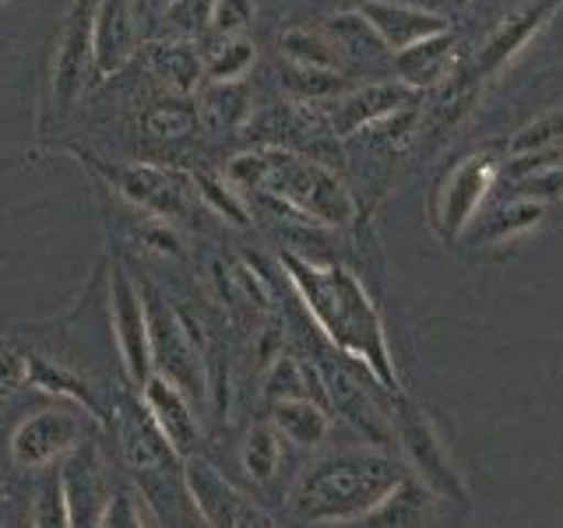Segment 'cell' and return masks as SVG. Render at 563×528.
Masks as SVG:
<instances>
[{"label":"cell","mask_w":563,"mask_h":528,"mask_svg":"<svg viewBox=\"0 0 563 528\" xmlns=\"http://www.w3.org/2000/svg\"><path fill=\"white\" fill-rule=\"evenodd\" d=\"M282 264H286L289 282L328 339L339 345L345 356L363 363L369 374L377 377V384H384L387 392L398 395L401 387H398L391 349H387L380 314L369 304L360 278L349 268H339V264L321 268V264H310L296 254H282Z\"/></svg>","instance_id":"1"},{"label":"cell","mask_w":563,"mask_h":528,"mask_svg":"<svg viewBox=\"0 0 563 528\" xmlns=\"http://www.w3.org/2000/svg\"><path fill=\"white\" fill-rule=\"evenodd\" d=\"M401 480V465L387 454L342 451L303 469L289 493V510L310 525L356 521L391 497Z\"/></svg>","instance_id":"2"},{"label":"cell","mask_w":563,"mask_h":528,"mask_svg":"<svg viewBox=\"0 0 563 528\" xmlns=\"http://www.w3.org/2000/svg\"><path fill=\"white\" fill-rule=\"evenodd\" d=\"M229 180L243 190H257L264 198L292 208L299 219L331 226L352 219V201L339 184V176H331L324 166L307 163V158L289 152L240 155L229 166Z\"/></svg>","instance_id":"3"},{"label":"cell","mask_w":563,"mask_h":528,"mask_svg":"<svg viewBox=\"0 0 563 528\" xmlns=\"http://www.w3.org/2000/svg\"><path fill=\"white\" fill-rule=\"evenodd\" d=\"M184 486L187 497L208 528H275L272 515L254 497H246L225 475L205 462V458H187L184 462Z\"/></svg>","instance_id":"4"},{"label":"cell","mask_w":563,"mask_h":528,"mask_svg":"<svg viewBox=\"0 0 563 528\" xmlns=\"http://www.w3.org/2000/svg\"><path fill=\"white\" fill-rule=\"evenodd\" d=\"M148 307V331H152V363L155 374L169 377L173 384H180L184 392L205 395V366H201V352H198V339L190 334V328L176 317L173 310L163 307L155 289H141Z\"/></svg>","instance_id":"5"},{"label":"cell","mask_w":563,"mask_h":528,"mask_svg":"<svg viewBox=\"0 0 563 528\" xmlns=\"http://www.w3.org/2000/svg\"><path fill=\"white\" fill-rule=\"evenodd\" d=\"M395 427H398L401 444H405V451H409L412 465L419 472V480L427 483L433 493H440V497H454V501L465 504L468 501L465 483H462V475L454 472V462H451V454L444 448V440H440V433L427 419V413L416 409L409 398L398 395Z\"/></svg>","instance_id":"6"},{"label":"cell","mask_w":563,"mask_h":528,"mask_svg":"<svg viewBox=\"0 0 563 528\" xmlns=\"http://www.w3.org/2000/svg\"><path fill=\"white\" fill-rule=\"evenodd\" d=\"M110 317H113V334L123 370L134 387L145 384L155 374L152 363V331H148V307L145 296L134 286V278L117 264L113 282H110Z\"/></svg>","instance_id":"7"},{"label":"cell","mask_w":563,"mask_h":528,"mask_svg":"<svg viewBox=\"0 0 563 528\" xmlns=\"http://www.w3.org/2000/svg\"><path fill=\"white\" fill-rule=\"evenodd\" d=\"M81 448V419L67 409H40L11 433V458L22 469H46Z\"/></svg>","instance_id":"8"},{"label":"cell","mask_w":563,"mask_h":528,"mask_svg":"<svg viewBox=\"0 0 563 528\" xmlns=\"http://www.w3.org/2000/svg\"><path fill=\"white\" fill-rule=\"evenodd\" d=\"M123 198L137 208L155 211L158 219H180L187 211V198L194 187V176H184L166 166H99Z\"/></svg>","instance_id":"9"},{"label":"cell","mask_w":563,"mask_h":528,"mask_svg":"<svg viewBox=\"0 0 563 528\" xmlns=\"http://www.w3.org/2000/svg\"><path fill=\"white\" fill-rule=\"evenodd\" d=\"M141 392V409L148 413L152 427L163 433L166 444L176 451V458H194L201 444V422L198 413H194L190 395L180 384H173L163 374H152L145 384L137 387Z\"/></svg>","instance_id":"10"},{"label":"cell","mask_w":563,"mask_h":528,"mask_svg":"<svg viewBox=\"0 0 563 528\" xmlns=\"http://www.w3.org/2000/svg\"><path fill=\"white\" fill-rule=\"evenodd\" d=\"M92 4L78 0L67 11V22L57 40V57H53V99L60 110H70L85 92L88 70H92Z\"/></svg>","instance_id":"11"},{"label":"cell","mask_w":563,"mask_h":528,"mask_svg":"<svg viewBox=\"0 0 563 528\" xmlns=\"http://www.w3.org/2000/svg\"><path fill=\"white\" fill-rule=\"evenodd\" d=\"M137 8L134 0H99L92 11V70L110 78L123 70L137 50Z\"/></svg>","instance_id":"12"},{"label":"cell","mask_w":563,"mask_h":528,"mask_svg":"<svg viewBox=\"0 0 563 528\" xmlns=\"http://www.w3.org/2000/svg\"><path fill=\"white\" fill-rule=\"evenodd\" d=\"M493 176L497 173H493L486 158H465V163L448 176V184L440 187V198H437V222L444 229V237H457L472 222L475 208L483 205L486 190L493 187Z\"/></svg>","instance_id":"13"},{"label":"cell","mask_w":563,"mask_h":528,"mask_svg":"<svg viewBox=\"0 0 563 528\" xmlns=\"http://www.w3.org/2000/svg\"><path fill=\"white\" fill-rule=\"evenodd\" d=\"M360 14L366 18L374 32L380 35V43L387 50H409L422 40H430V35H440L448 32V25L440 22L437 14L430 11H419L412 4H391V0H374V4H363Z\"/></svg>","instance_id":"14"},{"label":"cell","mask_w":563,"mask_h":528,"mask_svg":"<svg viewBox=\"0 0 563 528\" xmlns=\"http://www.w3.org/2000/svg\"><path fill=\"white\" fill-rule=\"evenodd\" d=\"M67 507H70V525L75 528H96L99 515L106 507L110 490L102 483V465L92 448H78L67 458V472H60Z\"/></svg>","instance_id":"15"},{"label":"cell","mask_w":563,"mask_h":528,"mask_svg":"<svg viewBox=\"0 0 563 528\" xmlns=\"http://www.w3.org/2000/svg\"><path fill=\"white\" fill-rule=\"evenodd\" d=\"M433 515H437V493L422 480L405 475L391 497L377 510H369L366 521L369 528H430Z\"/></svg>","instance_id":"16"},{"label":"cell","mask_w":563,"mask_h":528,"mask_svg":"<svg viewBox=\"0 0 563 528\" xmlns=\"http://www.w3.org/2000/svg\"><path fill=\"white\" fill-rule=\"evenodd\" d=\"M272 430L292 448H321L328 440L331 422L313 398H282L272 402Z\"/></svg>","instance_id":"17"},{"label":"cell","mask_w":563,"mask_h":528,"mask_svg":"<svg viewBox=\"0 0 563 528\" xmlns=\"http://www.w3.org/2000/svg\"><path fill=\"white\" fill-rule=\"evenodd\" d=\"M405 92L398 85H366L360 92L345 96L342 102H334V128L352 134L360 128H374L377 120L391 117L401 106Z\"/></svg>","instance_id":"18"},{"label":"cell","mask_w":563,"mask_h":528,"mask_svg":"<svg viewBox=\"0 0 563 528\" xmlns=\"http://www.w3.org/2000/svg\"><path fill=\"white\" fill-rule=\"evenodd\" d=\"M451 64H454V35H448V32L430 35V40L395 53L398 75L409 85H433L448 75Z\"/></svg>","instance_id":"19"},{"label":"cell","mask_w":563,"mask_h":528,"mask_svg":"<svg viewBox=\"0 0 563 528\" xmlns=\"http://www.w3.org/2000/svg\"><path fill=\"white\" fill-rule=\"evenodd\" d=\"M152 67H155V75L169 81L180 96H190L194 88H198V81L205 78V61L190 40L158 43L152 50Z\"/></svg>","instance_id":"20"},{"label":"cell","mask_w":563,"mask_h":528,"mask_svg":"<svg viewBox=\"0 0 563 528\" xmlns=\"http://www.w3.org/2000/svg\"><path fill=\"white\" fill-rule=\"evenodd\" d=\"M550 11H553V4H539V8H525L515 18H507V22L493 32V40L483 46L479 70H497L500 64H507L528 43V35H532L545 22V14H550Z\"/></svg>","instance_id":"21"},{"label":"cell","mask_w":563,"mask_h":528,"mask_svg":"<svg viewBox=\"0 0 563 528\" xmlns=\"http://www.w3.org/2000/svg\"><path fill=\"white\" fill-rule=\"evenodd\" d=\"M328 395L342 409V416H349L366 437H374L377 444H384V440H387V422H384V416L377 413V405L369 402V395L363 392L356 381L345 377V374L331 377L328 381Z\"/></svg>","instance_id":"22"},{"label":"cell","mask_w":563,"mask_h":528,"mask_svg":"<svg viewBox=\"0 0 563 528\" xmlns=\"http://www.w3.org/2000/svg\"><path fill=\"white\" fill-rule=\"evenodd\" d=\"M205 78L225 85V81H240L246 70L254 67V43L246 35H233V40H219L216 46L205 50Z\"/></svg>","instance_id":"23"},{"label":"cell","mask_w":563,"mask_h":528,"mask_svg":"<svg viewBox=\"0 0 563 528\" xmlns=\"http://www.w3.org/2000/svg\"><path fill=\"white\" fill-rule=\"evenodd\" d=\"M240 462H243L246 475H251L254 483L268 486L278 475V465H282V437L272 427H254L243 440Z\"/></svg>","instance_id":"24"},{"label":"cell","mask_w":563,"mask_h":528,"mask_svg":"<svg viewBox=\"0 0 563 528\" xmlns=\"http://www.w3.org/2000/svg\"><path fill=\"white\" fill-rule=\"evenodd\" d=\"M282 50H286V61L299 67H321V70H339V50L328 43L324 35L307 32V29H292L282 35Z\"/></svg>","instance_id":"25"},{"label":"cell","mask_w":563,"mask_h":528,"mask_svg":"<svg viewBox=\"0 0 563 528\" xmlns=\"http://www.w3.org/2000/svg\"><path fill=\"white\" fill-rule=\"evenodd\" d=\"M141 123H145V131L152 138H187L198 128V110L187 99H163L148 106Z\"/></svg>","instance_id":"26"},{"label":"cell","mask_w":563,"mask_h":528,"mask_svg":"<svg viewBox=\"0 0 563 528\" xmlns=\"http://www.w3.org/2000/svg\"><path fill=\"white\" fill-rule=\"evenodd\" d=\"M29 381H32V384H40L43 392H49V395H67V398H75V402L85 405V409L92 413L96 419H102V409H99V402L92 398V392H88V384H81L78 377H70L67 370L49 366V363H43V360H29Z\"/></svg>","instance_id":"27"},{"label":"cell","mask_w":563,"mask_h":528,"mask_svg":"<svg viewBox=\"0 0 563 528\" xmlns=\"http://www.w3.org/2000/svg\"><path fill=\"white\" fill-rule=\"evenodd\" d=\"M282 85L299 99H328V96L345 92V78L339 70L299 67V64H286V70H282Z\"/></svg>","instance_id":"28"},{"label":"cell","mask_w":563,"mask_h":528,"mask_svg":"<svg viewBox=\"0 0 563 528\" xmlns=\"http://www.w3.org/2000/svg\"><path fill=\"white\" fill-rule=\"evenodd\" d=\"M334 50H345L349 57H356V61H366V57H377L380 50H387L380 43V35L374 32V25L366 22V18L356 11V14H342V18H334Z\"/></svg>","instance_id":"29"},{"label":"cell","mask_w":563,"mask_h":528,"mask_svg":"<svg viewBox=\"0 0 563 528\" xmlns=\"http://www.w3.org/2000/svg\"><path fill=\"white\" fill-rule=\"evenodd\" d=\"M246 88L240 81H225V85H211L205 92V117L211 128H236L246 113Z\"/></svg>","instance_id":"30"},{"label":"cell","mask_w":563,"mask_h":528,"mask_svg":"<svg viewBox=\"0 0 563 528\" xmlns=\"http://www.w3.org/2000/svg\"><path fill=\"white\" fill-rule=\"evenodd\" d=\"M29 528H75L70 525V507L60 475H46L32 501V525Z\"/></svg>","instance_id":"31"},{"label":"cell","mask_w":563,"mask_h":528,"mask_svg":"<svg viewBox=\"0 0 563 528\" xmlns=\"http://www.w3.org/2000/svg\"><path fill=\"white\" fill-rule=\"evenodd\" d=\"M96 528H148L137 493L131 486H113L110 497H106V507H102Z\"/></svg>","instance_id":"32"},{"label":"cell","mask_w":563,"mask_h":528,"mask_svg":"<svg viewBox=\"0 0 563 528\" xmlns=\"http://www.w3.org/2000/svg\"><path fill=\"white\" fill-rule=\"evenodd\" d=\"M563 141V106L553 113H545L539 120H532L528 128L518 131V138L510 141V148L518 155H528V152H542V148H553Z\"/></svg>","instance_id":"33"},{"label":"cell","mask_w":563,"mask_h":528,"mask_svg":"<svg viewBox=\"0 0 563 528\" xmlns=\"http://www.w3.org/2000/svg\"><path fill=\"white\" fill-rule=\"evenodd\" d=\"M251 22H254V0H211L208 29L216 32L219 40L243 35Z\"/></svg>","instance_id":"34"},{"label":"cell","mask_w":563,"mask_h":528,"mask_svg":"<svg viewBox=\"0 0 563 528\" xmlns=\"http://www.w3.org/2000/svg\"><path fill=\"white\" fill-rule=\"evenodd\" d=\"M307 381H310V366L299 360H278L268 374V395L272 402L282 398H310L307 395Z\"/></svg>","instance_id":"35"},{"label":"cell","mask_w":563,"mask_h":528,"mask_svg":"<svg viewBox=\"0 0 563 528\" xmlns=\"http://www.w3.org/2000/svg\"><path fill=\"white\" fill-rule=\"evenodd\" d=\"M194 187H198V198H205L211 208L219 211V216L233 219L236 226H246V211H243V205L236 201V194H229L222 184L211 180V176H194Z\"/></svg>","instance_id":"36"},{"label":"cell","mask_w":563,"mask_h":528,"mask_svg":"<svg viewBox=\"0 0 563 528\" xmlns=\"http://www.w3.org/2000/svg\"><path fill=\"white\" fill-rule=\"evenodd\" d=\"M25 384H29V356H22L11 345H0V398L14 395Z\"/></svg>","instance_id":"37"},{"label":"cell","mask_w":563,"mask_h":528,"mask_svg":"<svg viewBox=\"0 0 563 528\" xmlns=\"http://www.w3.org/2000/svg\"><path fill=\"white\" fill-rule=\"evenodd\" d=\"M542 216V205L536 201H518V205H510L504 208L500 216H497V226H493V240H500V237H510V233H518V229H528V226H536Z\"/></svg>","instance_id":"38"},{"label":"cell","mask_w":563,"mask_h":528,"mask_svg":"<svg viewBox=\"0 0 563 528\" xmlns=\"http://www.w3.org/2000/svg\"><path fill=\"white\" fill-rule=\"evenodd\" d=\"M563 190V163H553V166H542L536 169L532 176H525L521 180V198L532 201L536 194L542 198V194H560Z\"/></svg>","instance_id":"39"},{"label":"cell","mask_w":563,"mask_h":528,"mask_svg":"<svg viewBox=\"0 0 563 528\" xmlns=\"http://www.w3.org/2000/svg\"><path fill=\"white\" fill-rule=\"evenodd\" d=\"M448 4H457V0H416L412 8H419V11H430V8H448ZM433 14V11H430Z\"/></svg>","instance_id":"40"},{"label":"cell","mask_w":563,"mask_h":528,"mask_svg":"<svg viewBox=\"0 0 563 528\" xmlns=\"http://www.w3.org/2000/svg\"><path fill=\"white\" fill-rule=\"evenodd\" d=\"M152 4H155V8H169V4H173V0H152Z\"/></svg>","instance_id":"41"},{"label":"cell","mask_w":563,"mask_h":528,"mask_svg":"<svg viewBox=\"0 0 563 528\" xmlns=\"http://www.w3.org/2000/svg\"><path fill=\"white\" fill-rule=\"evenodd\" d=\"M145 4H148V0H134V8H137V14H141V11H145Z\"/></svg>","instance_id":"42"},{"label":"cell","mask_w":563,"mask_h":528,"mask_svg":"<svg viewBox=\"0 0 563 528\" xmlns=\"http://www.w3.org/2000/svg\"><path fill=\"white\" fill-rule=\"evenodd\" d=\"M4 521H8V515H4V504H0V528H4Z\"/></svg>","instance_id":"43"},{"label":"cell","mask_w":563,"mask_h":528,"mask_svg":"<svg viewBox=\"0 0 563 528\" xmlns=\"http://www.w3.org/2000/svg\"><path fill=\"white\" fill-rule=\"evenodd\" d=\"M356 4H360V8H363V4H374V0H356Z\"/></svg>","instance_id":"44"},{"label":"cell","mask_w":563,"mask_h":528,"mask_svg":"<svg viewBox=\"0 0 563 528\" xmlns=\"http://www.w3.org/2000/svg\"><path fill=\"white\" fill-rule=\"evenodd\" d=\"M0 345H8V342H4V339H0Z\"/></svg>","instance_id":"45"},{"label":"cell","mask_w":563,"mask_h":528,"mask_svg":"<svg viewBox=\"0 0 563 528\" xmlns=\"http://www.w3.org/2000/svg\"><path fill=\"white\" fill-rule=\"evenodd\" d=\"M0 4H4V0H0Z\"/></svg>","instance_id":"46"}]
</instances>
